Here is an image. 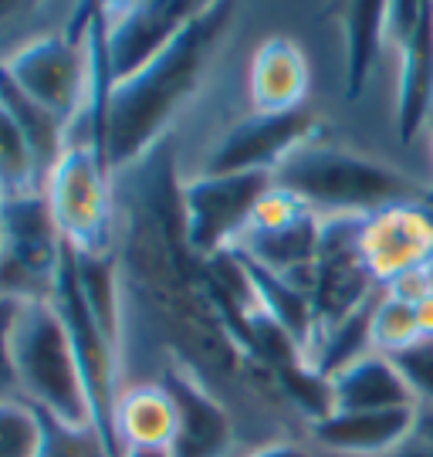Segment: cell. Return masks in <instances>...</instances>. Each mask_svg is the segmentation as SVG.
Segmentation results:
<instances>
[{
	"label": "cell",
	"mask_w": 433,
	"mask_h": 457,
	"mask_svg": "<svg viewBox=\"0 0 433 457\" xmlns=\"http://www.w3.org/2000/svg\"><path fill=\"white\" fill-rule=\"evenodd\" d=\"M200 7L204 4H183V0H143V4L102 7L98 17H102V41H105L112 85L126 82L146 65H153Z\"/></svg>",
	"instance_id": "9c48e42d"
},
{
	"label": "cell",
	"mask_w": 433,
	"mask_h": 457,
	"mask_svg": "<svg viewBox=\"0 0 433 457\" xmlns=\"http://www.w3.org/2000/svg\"><path fill=\"white\" fill-rule=\"evenodd\" d=\"M92 14H88V24H92ZM88 24H85L81 41L71 34H45L31 45H24L4 62V71L14 79L21 92H28L34 102H41L58 119H64L68 136L75 129V119L81 115L85 139L92 146L96 68H92V51H88Z\"/></svg>",
	"instance_id": "5b68a950"
},
{
	"label": "cell",
	"mask_w": 433,
	"mask_h": 457,
	"mask_svg": "<svg viewBox=\"0 0 433 457\" xmlns=\"http://www.w3.org/2000/svg\"><path fill=\"white\" fill-rule=\"evenodd\" d=\"M308 58L291 37L274 34L251 58V102L261 115L298 112L308 96Z\"/></svg>",
	"instance_id": "5bb4252c"
},
{
	"label": "cell",
	"mask_w": 433,
	"mask_h": 457,
	"mask_svg": "<svg viewBox=\"0 0 433 457\" xmlns=\"http://www.w3.org/2000/svg\"><path fill=\"white\" fill-rule=\"evenodd\" d=\"M64 262L62 230L45 190L0 204V302H51Z\"/></svg>",
	"instance_id": "277c9868"
},
{
	"label": "cell",
	"mask_w": 433,
	"mask_h": 457,
	"mask_svg": "<svg viewBox=\"0 0 433 457\" xmlns=\"http://www.w3.org/2000/svg\"><path fill=\"white\" fill-rule=\"evenodd\" d=\"M332 400H336V410L420 407L417 393L410 390L396 362L383 353H366L362 360L338 370L332 376Z\"/></svg>",
	"instance_id": "2e32d148"
},
{
	"label": "cell",
	"mask_w": 433,
	"mask_h": 457,
	"mask_svg": "<svg viewBox=\"0 0 433 457\" xmlns=\"http://www.w3.org/2000/svg\"><path fill=\"white\" fill-rule=\"evenodd\" d=\"M362 217H321V241L312 275V305H315V339L319 332L338 326L366 302L383 292L372 278L359 247ZM315 345V343H312Z\"/></svg>",
	"instance_id": "ba28073f"
},
{
	"label": "cell",
	"mask_w": 433,
	"mask_h": 457,
	"mask_svg": "<svg viewBox=\"0 0 433 457\" xmlns=\"http://www.w3.org/2000/svg\"><path fill=\"white\" fill-rule=\"evenodd\" d=\"M372 353H383V356H400L406 349H413L417 343H423V328H420V312L417 302H406L396 298L383 288L376 309H372Z\"/></svg>",
	"instance_id": "44dd1931"
},
{
	"label": "cell",
	"mask_w": 433,
	"mask_h": 457,
	"mask_svg": "<svg viewBox=\"0 0 433 457\" xmlns=\"http://www.w3.org/2000/svg\"><path fill=\"white\" fill-rule=\"evenodd\" d=\"M122 457H173L170 447H129L122 451Z\"/></svg>",
	"instance_id": "4dcf8cb0"
},
{
	"label": "cell",
	"mask_w": 433,
	"mask_h": 457,
	"mask_svg": "<svg viewBox=\"0 0 433 457\" xmlns=\"http://www.w3.org/2000/svg\"><path fill=\"white\" fill-rule=\"evenodd\" d=\"M45 196L62 230V241L75 254H109L112 200L109 166L92 146H68L45 180Z\"/></svg>",
	"instance_id": "52a82bcc"
},
{
	"label": "cell",
	"mask_w": 433,
	"mask_h": 457,
	"mask_svg": "<svg viewBox=\"0 0 433 457\" xmlns=\"http://www.w3.org/2000/svg\"><path fill=\"white\" fill-rule=\"evenodd\" d=\"M362 258L379 285L433 268V207L420 196L362 217Z\"/></svg>",
	"instance_id": "30bf717a"
},
{
	"label": "cell",
	"mask_w": 433,
	"mask_h": 457,
	"mask_svg": "<svg viewBox=\"0 0 433 457\" xmlns=\"http://www.w3.org/2000/svg\"><path fill=\"white\" fill-rule=\"evenodd\" d=\"M71 264H75V278H79L85 305L92 309L102 332L119 345L122 343V302H119V281H115L112 258L109 254H75L71 251Z\"/></svg>",
	"instance_id": "ffe728a7"
},
{
	"label": "cell",
	"mask_w": 433,
	"mask_h": 457,
	"mask_svg": "<svg viewBox=\"0 0 433 457\" xmlns=\"http://www.w3.org/2000/svg\"><path fill=\"white\" fill-rule=\"evenodd\" d=\"M230 14H234L230 4H204L153 65H146L126 82L112 85L96 146L109 170L139 160L160 139L170 119L196 92L210 54L230 24Z\"/></svg>",
	"instance_id": "6da1fadb"
},
{
	"label": "cell",
	"mask_w": 433,
	"mask_h": 457,
	"mask_svg": "<svg viewBox=\"0 0 433 457\" xmlns=\"http://www.w3.org/2000/svg\"><path fill=\"white\" fill-rule=\"evenodd\" d=\"M0 105L17 122V129L24 132L37 160V170H41V180H48L51 170L68 153V122L45 109L41 102H34L28 92H21L14 79L4 71V65H0Z\"/></svg>",
	"instance_id": "ac0fdd59"
},
{
	"label": "cell",
	"mask_w": 433,
	"mask_h": 457,
	"mask_svg": "<svg viewBox=\"0 0 433 457\" xmlns=\"http://www.w3.org/2000/svg\"><path fill=\"white\" fill-rule=\"evenodd\" d=\"M177 403L179 434L173 444V457H227L234 447V424L227 410L204 390L187 370L170 366L160 379Z\"/></svg>",
	"instance_id": "4fadbf2b"
},
{
	"label": "cell",
	"mask_w": 433,
	"mask_h": 457,
	"mask_svg": "<svg viewBox=\"0 0 433 457\" xmlns=\"http://www.w3.org/2000/svg\"><path fill=\"white\" fill-rule=\"evenodd\" d=\"M0 190H4V196H24L34 190H45L31 146L4 105H0Z\"/></svg>",
	"instance_id": "7402d4cb"
},
{
	"label": "cell",
	"mask_w": 433,
	"mask_h": 457,
	"mask_svg": "<svg viewBox=\"0 0 433 457\" xmlns=\"http://www.w3.org/2000/svg\"><path fill=\"white\" fill-rule=\"evenodd\" d=\"M393 362L410 383V390L417 393L420 407H433V339H423L413 349L393 356Z\"/></svg>",
	"instance_id": "cb8c5ba5"
},
{
	"label": "cell",
	"mask_w": 433,
	"mask_h": 457,
	"mask_svg": "<svg viewBox=\"0 0 433 457\" xmlns=\"http://www.w3.org/2000/svg\"><path fill=\"white\" fill-rule=\"evenodd\" d=\"M417 430V407L393 410H336L319 424H312V437L349 457L396 454Z\"/></svg>",
	"instance_id": "7c38bea8"
},
{
	"label": "cell",
	"mask_w": 433,
	"mask_h": 457,
	"mask_svg": "<svg viewBox=\"0 0 433 457\" xmlns=\"http://www.w3.org/2000/svg\"><path fill=\"white\" fill-rule=\"evenodd\" d=\"M21 309L24 305H17V302H0V400H21L14 370V328Z\"/></svg>",
	"instance_id": "d4e9b609"
},
{
	"label": "cell",
	"mask_w": 433,
	"mask_h": 457,
	"mask_svg": "<svg viewBox=\"0 0 433 457\" xmlns=\"http://www.w3.org/2000/svg\"><path fill=\"white\" fill-rule=\"evenodd\" d=\"M48 424L24 400H0V457H45Z\"/></svg>",
	"instance_id": "603a6c76"
},
{
	"label": "cell",
	"mask_w": 433,
	"mask_h": 457,
	"mask_svg": "<svg viewBox=\"0 0 433 457\" xmlns=\"http://www.w3.org/2000/svg\"><path fill=\"white\" fill-rule=\"evenodd\" d=\"M413 434L433 447V407H417V430Z\"/></svg>",
	"instance_id": "83f0119b"
},
{
	"label": "cell",
	"mask_w": 433,
	"mask_h": 457,
	"mask_svg": "<svg viewBox=\"0 0 433 457\" xmlns=\"http://www.w3.org/2000/svg\"><path fill=\"white\" fill-rule=\"evenodd\" d=\"M247 457H312L305 447H298V444H288V441H278V444H264V447H257L251 451Z\"/></svg>",
	"instance_id": "4316f807"
},
{
	"label": "cell",
	"mask_w": 433,
	"mask_h": 457,
	"mask_svg": "<svg viewBox=\"0 0 433 457\" xmlns=\"http://www.w3.org/2000/svg\"><path fill=\"white\" fill-rule=\"evenodd\" d=\"M433 112V4L417 34L400 51V85H396V132L413 143Z\"/></svg>",
	"instance_id": "e0dca14e"
},
{
	"label": "cell",
	"mask_w": 433,
	"mask_h": 457,
	"mask_svg": "<svg viewBox=\"0 0 433 457\" xmlns=\"http://www.w3.org/2000/svg\"><path fill=\"white\" fill-rule=\"evenodd\" d=\"M393 457H433V447H430V444H423L417 434H413V437L403 444V447Z\"/></svg>",
	"instance_id": "f546056e"
},
{
	"label": "cell",
	"mask_w": 433,
	"mask_h": 457,
	"mask_svg": "<svg viewBox=\"0 0 433 457\" xmlns=\"http://www.w3.org/2000/svg\"><path fill=\"white\" fill-rule=\"evenodd\" d=\"M319 136V119L305 109L285 115H261L237 122L213 146L204 173H271L288 160L298 146Z\"/></svg>",
	"instance_id": "8fae6325"
},
{
	"label": "cell",
	"mask_w": 433,
	"mask_h": 457,
	"mask_svg": "<svg viewBox=\"0 0 433 457\" xmlns=\"http://www.w3.org/2000/svg\"><path fill=\"white\" fill-rule=\"evenodd\" d=\"M14 370L21 400L68 430H96L79 356L54 302L21 309L14 328Z\"/></svg>",
	"instance_id": "3957f363"
},
{
	"label": "cell",
	"mask_w": 433,
	"mask_h": 457,
	"mask_svg": "<svg viewBox=\"0 0 433 457\" xmlns=\"http://www.w3.org/2000/svg\"><path fill=\"white\" fill-rule=\"evenodd\" d=\"M427 11H430V4H417V0L386 4V45H393L396 51L406 48V41L417 34Z\"/></svg>",
	"instance_id": "484cf974"
},
{
	"label": "cell",
	"mask_w": 433,
	"mask_h": 457,
	"mask_svg": "<svg viewBox=\"0 0 433 457\" xmlns=\"http://www.w3.org/2000/svg\"><path fill=\"white\" fill-rule=\"evenodd\" d=\"M274 183L302 196L319 217H370L420 200V187L400 170L312 139L274 170Z\"/></svg>",
	"instance_id": "7a4b0ae2"
},
{
	"label": "cell",
	"mask_w": 433,
	"mask_h": 457,
	"mask_svg": "<svg viewBox=\"0 0 433 457\" xmlns=\"http://www.w3.org/2000/svg\"><path fill=\"white\" fill-rule=\"evenodd\" d=\"M346 28V96L359 98L386 45V4H349L342 14Z\"/></svg>",
	"instance_id": "d6986e66"
},
{
	"label": "cell",
	"mask_w": 433,
	"mask_h": 457,
	"mask_svg": "<svg viewBox=\"0 0 433 457\" xmlns=\"http://www.w3.org/2000/svg\"><path fill=\"white\" fill-rule=\"evenodd\" d=\"M274 187L271 173H200L179 187L187 245L213 258L237 247L261 196Z\"/></svg>",
	"instance_id": "8992f818"
},
{
	"label": "cell",
	"mask_w": 433,
	"mask_h": 457,
	"mask_svg": "<svg viewBox=\"0 0 433 457\" xmlns=\"http://www.w3.org/2000/svg\"><path fill=\"white\" fill-rule=\"evenodd\" d=\"M417 312H420V328H423V339H433V295L420 298Z\"/></svg>",
	"instance_id": "f1b7e54d"
},
{
	"label": "cell",
	"mask_w": 433,
	"mask_h": 457,
	"mask_svg": "<svg viewBox=\"0 0 433 457\" xmlns=\"http://www.w3.org/2000/svg\"><path fill=\"white\" fill-rule=\"evenodd\" d=\"M0 204H4V190H0Z\"/></svg>",
	"instance_id": "1f68e13d"
},
{
	"label": "cell",
	"mask_w": 433,
	"mask_h": 457,
	"mask_svg": "<svg viewBox=\"0 0 433 457\" xmlns=\"http://www.w3.org/2000/svg\"><path fill=\"white\" fill-rule=\"evenodd\" d=\"M119 451L129 447H170L177 444L179 417L177 403L162 383H139L119 393L112 413Z\"/></svg>",
	"instance_id": "9a60e30c"
}]
</instances>
